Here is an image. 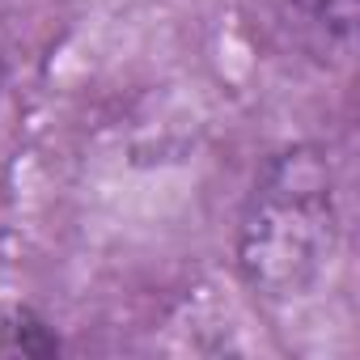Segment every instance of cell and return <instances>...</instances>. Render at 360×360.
<instances>
[{
    "label": "cell",
    "mask_w": 360,
    "mask_h": 360,
    "mask_svg": "<svg viewBox=\"0 0 360 360\" xmlns=\"http://www.w3.org/2000/svg\"><path fill=\"white\" fill-rule=\"evenodd\" d=\"M335 246V183L318 148L271 157L238 229V267L263 297L305 292Z\"/></svg>",
    "instance_id": "cell-1"
},
{
    "label": "cell",
    "mask_w": 360,
    "mask_h": 360,
    "mask_svg": "<svg viewBox=\"0 0 360 360\" xmlns=\"http://www.w3.org/2000/svg\"><path fill=\"white\" fill-rule=\"evenodd\" d=\"M297 9H301L305 18H314L318 26L335 30V34H352L356 0H297Z\"/></svg>",
    "instance_id": "cell-2"
},
{
    "label": "cell",
    "mask_w": 360,
    "mask_h": 360,
    "mask_svg": "<svg viewBox=\"0 0 360 360\" xmlns=\"http://www.w3.org/2000/svg\"><path fill=\"white\" fill-rule=\"evenodd\" d=\"M0 81H5V72H0Z\"/></svg>",
    "instance_id": "cell-3"
}]
</instances>
